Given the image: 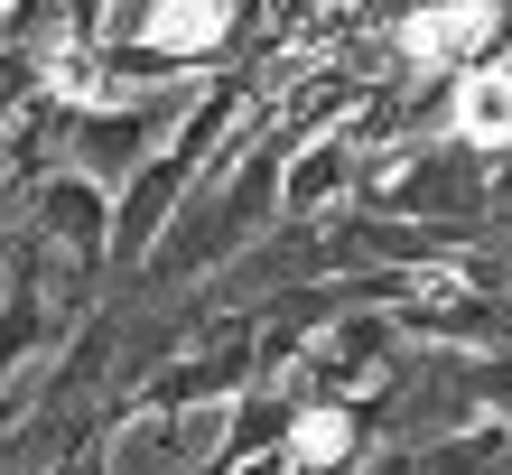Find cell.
<instances>
[{
	"label": "cell",
	"instance_id": "6da1fadb",
	"mask_svg": "<svg viewBox=\"0 0 512 475\" xmlns=\"http://www.w3.org/2000/svg\"><path fill=\"white\" fill-rule=\"evenodd\" d=\"M466 131L475 140H503L512 131V84H475V94H466Z\"/></svg>",
	"mask_w": 512,
	"mask_h": 475
}]
</instances>
